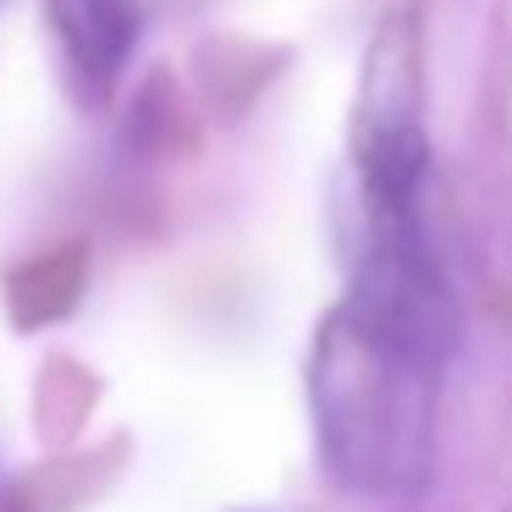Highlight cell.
<instances>
[{
    "label": "cell",
    "mask_w": 512,
    "mask_h": 512,
    "mask_svg": "<svg viewBox=\"0 0 512 512\" xmlns=\"http://www.w3.org/2000/svg\"><path fill=\"white\" fill-rule=\"evenodd\" d=\"M441 358L336 303L314 336V424L325 463L358 490H402L430 452V397Z\"/></svg>",
    "instance_id": "1"
},
{
    "label": "cell",
    "mask_w": 512,
    "mask_h": 512,
    "mask_svg": "<svg viewBox=\"0 0 512 512\" xmlns=\"http://www.w3.org/2000/svg\"><path fill=\"white\" fill-rule=\"evenodd\" d=\"M45 12H50V34H56L67 67L83 83H94V89L127 67L138 28H144L138 0H45Z\"/></svg>",
    "instance_id": "2"
}]
</instances>
